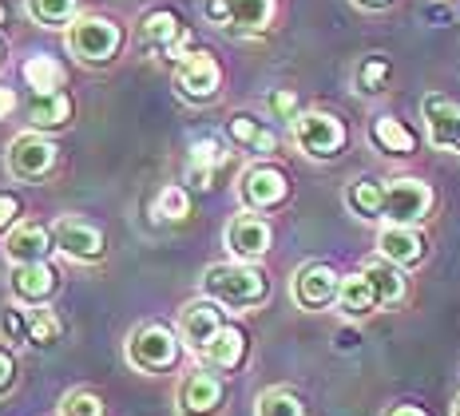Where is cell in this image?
Returning <instances> with one entry per match:
<instances>
[{
    "mask_svg": "<svg viewBox=\"0 0 460 416\" xmlns=\"http://www.w3.org/2000/svg\"><path fill=\"white\" fill-rule=\"evenodd\" d=\"M203 289L218 305H238V309L258 305L266 297V274L254 266H243V262H223V266L207 270Z\"/></svg>",
    "mask_w": 460,
    "mask_h": 416,
    "instance_id": "cell-1",
    "label": "cell"
},
{
    "mask_svg": "<svg viewBox=\"0 0 460 416\" xmlns=\"http://www.w3.org/2000/svg\"><path fill=\"white\" fill-rule=\"evenodd\" d=\"M294 143L310 159H333L345 147V128L338 115H330V111H305L294 119Z\"/></svg>",
    "mask_w": 460,
    "mask_h": 416,
    "instance_id": "cell-2",
    "label": "cell"
},
{
    "mask_svg": "<svg viewBox=\"0 0 460 416\" xmlns=\"http://www.w3.org/2000/svg\"><path fill=\"white\" fill-rule=\"evenodd\" d=\"M429 207H433L429 182H420V179L385 182V207H381V215L389 218V226H413V222H420L429 215Z\"/></svg>",
    "mask_w": 460,
    "mask_h": 416,
    "instance_id": "cell-3",
    "label": "cell"
},
{
    "mask_svg": "<svg viewBox=\"0 0 460 416\" xmlns=\"http://www.w3.org/2000/svg\"><path fill=\"white\" fill-rule=\"evenodd\" d=\"M68 44L80 60L103 64V60H111L115 48H119V28H115L108 16H80V21H72V28H68Z\"/></svg>",
    "mask_w": 460,
    "mask_h": 416,
    "instance_id": "cell-4",
    "label": "cell"
},
{
    "mask_svg": "<svg viewBox=\"0 0 460 416\" xmlns=\"http://www.w3.org/2000/svg\"><path fill=\"white\" fill-rule=\"evenodd\" d=\"M128 357H131V365H139V369L159 373V369H167V365H175L179 341H175V333H171V329L143 325L139 333L128 341Z\"/></svg>",
    "mask_w": 460,
    "mask_h": 416,
    "instance_id": "cell-5",
    "label": "cell"
},
{
    "mask_svg": "<svg viewBox=\"0 0 460 416\" xmlns=\"http://www.w3.org/2000/svg\"><path fill=\"white\" fill-rule=\"evenodd\" d=\"M0 329L28 345H56V337H60V317H56L52 309H8V314L0 317Z\"/></svg>",
    "mask_w": 460,
    "mask_h": 416,
    "instance_id": "cell-6",
    "label": "cell"
},
{
    "mask_svg": "<svg viewBox=\"0 0 460 416\" xmlns=\"http://www.w3.org/2000/svg\"><path fill=\"white\" fill-rule=\"evenodd\" d=\"M179 92L187 100H210L223 84V72H218V60L210 52H190L183 64H179V75H175Z\"/></svg>",
    "mask_w": 460,
    "mask_h": 416,
    "instance_id": "cell-7",
    "label": "cell"
},
{
    "mask_svg": "<svg viewBox=\"0 0 460 416\" xmlns=\"http://www.w3.org/2000/svg\"><path fill=\"white\" fill-rule=\"evenodd\" d=\"M420 111H425L429 143L440 151H460V103L445 100V95H429Z\"/></svg>",
    "mask_w": 460,
    "mask_h": 416,
    "instance_id": "cell-8",
    "label": "cell"
},
{
    "mask_svg": "<svg viewBox=\"0 0 460 416\" xmlns=\"http://www.w3.org/2000/svg\"><path fill=\"white\" fill-rule=\"evenodd\" d=\"M52 163H56V147L36 131L21 135V139L13 143V151H8V167H13L16 179H40Z\"/></svg>",
    "mask_w": 460,
    "mask_h": 416,
    "instance_id": "cell-9",
    "label": "cell"
},
{
    "mask_svg": "<svg viewBox=\"0 0 460 416\" xmlns=\"http://www.w3.org/2000/svg\"><path fill=\"white\" fill-rule=\"evenodd\" d=\"M338 294H341V278L322 262H310L305 270H298V278H294V297H298V305H305V309L330 305Z\"/></svg>",
    "mask_w": 460,
    "mask_h": 416,
    "instance_id": "cell-10",
    "label": "cell"
},
{
    "mask_svg": "<svg viewBox=\"0 0 460 416\" xmlns=\"http://www.w3.org/2000/svg\"><path fill=\"white\" fill-rule=\"evenodd\" d=\"M238 195H243L246 207L254 210H266V207H278V202L286 199V175L278 167H266V163H258L243 175L238 182Z\"/></svg>",
    "mask_w": 460,
    "mask_h": 416,
    "instance_id": "cell-11",
    "label": "cell"
},
{
    "mask_svg": "<svg viewBox=\"0 0 460 416\" xmlns=\"http://www.w3.org/2000/svg\"><path fill=\"white\" fill-rule=\"evenodd\" d=\"M223 404V381L215 373H190L179 385V412L183 416H210Z\"/></svg>",
    "mask_w": 460,
    "mask_h": 416,
    "instance_id": "cell-12",
    "label": "cell"
},
{
    "mask_svg": "<svg viewBox=\"0 0 460 416\" xmlns=\"http://www.w3.org/2000/svg\"><path fill=\"white\" fill-rule=\"evenodd\" d=\"M179 329H183V341L190 345V350L203 353L207 345L218 337V329H223V314H218L215 302H190V305H183Z\"/></svg>",
    "mask_w": 460,
    "mask_h": 416,
    "instance_id": "cell-13",
    "label": "cell"
},
{
    "mask_svg": "<svg viewBox=\"0 0 460 416\" xmlns=\"http://www.w3.org/2000/svg\"><path fill=\"white\" fill-rule=\"evenodd\" d=\"M56 246L64 250V254L80 258V262H95V258H103V235L95 226L80 218H64L56 222Z\"/></svg>",
    "mask_w": 460,
    "mask_h": 416,
    "instance_id": "cell-14",
    "label": "cell"
},
{
    "mask_svg": "<svg viewBox=\"0 0 460 416\" xmlns=\"http://www.w3.org/2000/svg\"><path fill=\"white\" fill-rule=\"evenodd\" d=\"M226 246L234 250L238 258H262L266 250H270V226L258 215H238L226 226Z\"/></svg>",
    "mask_w": 460,
    "mask_h": 416,
    "instance_id": "cell-15",
    "label": "cell"
},
{
    "mask_svg": "<svg viewBox=\"0 0 460 416\" xmlns=\"http://www.w3.org/2000/svg\"><path fill=\"white\" fill-rule=\"evenodd\" d=\"M139 32H143V40H147V44H155L159 52H171V56H183L190 48V40L183 36V28H179V16L175 13H163V8H159V13L143 16Z\"/></svg>",
    "mask_w": 460,
    "mask_h": 416,
    "instance_id": "cell-16",
    "label": "cell"
},
{
    "mask_svg": "<svg viewBox=\"0 0 460 416\" xmlns=\"http://www.w3.org/2000/svg\"><path fill=\"white\" fill-rule=\"evenodd\" d=\"M377 246H381V258L393 266H413V262H420V254H425V242L409 226H385Z\"/></svg>",
    "mask_w": 460,
    "mask_h": 416,
    "instance_id": "cell-17",
    "label": "cell"
},
{
    "mask_svg": "<svg viewBox=\"0 0 460 416\" xmlns=\"http://www.w3.org/2000/svg\"><path fill=\"white\" fill-rule=\"evenodd\" d=\"M48 250H52V242H48V230L36 226V222H24V226H16L13 235H8V242H4V254L13 258L16 266L44 262Z\"/></svg>",
    "mask_w": 460,
    "mask_h": 416,
    "instance_id": "cell-18",
    "label": "cell"
},
{
    "mask_svg": "<svg viewBox=\"0 0 460 416\" xmlns=\"http://www.w3.org/2000/svg\"><path fill=\"white\" fill-rule=\"evenodd\" d=\"M56 289V270L48 262H28V266H16L13 270V294L21 297V302H44V297H52Z\"/></svg>",
    "mask_w": 460,
    "mask_h": 416,
    "instance_id": "cell-19",
    "label": "cell"
},
{
    "mask_svg": "<svg viewBox=\"0 0 460 416\" xmlns=\"http://www.w3.org/2000/svg\"><path fill=\"white\" fill-rule=\"evenodd\" d=\"M243 353H246V333L234 325H223L215 341L203 350V357L210 365H218V369H234V365L243 361Z\"/></svg>",
    "mask_w": 460,
    "mask_h": 416,
    "instance_id": "cell-20",
    "label": "cell"
},
{
    "mask_svg": "<svg viewBox=\"0 0 460 416\" xmlns=\"http://www.w3.org/2000/svg\"><path fill=\"white\" fill-rule=\"evenodd\" d=\"M361 274L369 278V286H373V294H377L381 305H393L405 297V278H401V270L393 262H385V258H381V262H369Z\"/></svg>",
    "mask_w": 460,
    "mask_h": 416,
    "instance_id": "cell-21",
    "label": "cell"
},
{
    "mask_svg": "<svg viewBox=\"0 0 460 416\" xmlns=\"http://www.w3.org/2000/svg\"><path fill=\"white\" fill-rule=\"evenodd\" d=\"M274 16V0H230V28L234 32H262Z\"/></svg>",
    "mask_w": 460,
    "mask_h": 416,
    "instance_id": "cell-22",
    "label": "cell"
},
{
    "mask_svg": "<svg viewBox=\"0 0 460 416\" xmlns=\"http://www.w3.org/2000/svg\"><path fill=\"white\" fill-rule=\"evenodd\" d=\"M226 159V151H223V143L218 139H199L195 147H190V182L195 187H210V179H215V167Z\"/></svg>",
    "mask_w": 460,
    "mask_h": 416,
    "instance_id": "cell-23",
    "label": "cell"
},
{
    "mask_svg": "<svg viewBox=\"0 0 460 416\" xmlns=\"http://www.w3.org/2000/svg\"><path fill=\"white\" fill-rule=\"evenodd\" d=\"M24 80L32 84V95H48V92H60L64 84V64L56 60V56H32V60L24 64Z\"/></svg>",
    "mask_w": 460,
    "mask_h": 416,
    "instance_id": "cell-24",
    "label": "cell"
},
{
    "mask_svg": "<svg viewBox=\"0 0 460 416\" xmlns=\"http://www.w3.org/2000/svg\"><path fill=\"white\" fill-rule=\"evenodd\" d=\"M32 128H64L72 119V103L64 92H48V95H32Z\"/></svg>",
    "mask_w": 460,
    "mask_h": 416,
    "instance_id": "cell-25",
    "label": "cell"
},
{
    "mask_svg": "<svg viewBox=\"0 0 460 416\" xmlns=\"http://www.w3.org/2000/svg\"><path fill=\"white\" fill-rule=\"evenodd\" d=\"M338 302H341L345 314H358V317H361V314H373V309L381 305L366 274H349V278H341V294H338Z\"/></svg>",
    "mask_w": 460,
    "mask_h": 416,
    "instance_id": "cell-26",
    "label": "cell"
},
{
    "mask_svg": "<svg viewBox=\"0 0 460 416\" xmlns=\"http://www.w3.org/2000/svg\"><path fill=\"white\" fill-rule=\"evenodd\" d=\"M373 143L389 155H409L413 151V131L401 119H393V115H377L373 119Z\"/></svg>",
    "mask_w": 460,
    "mask_h": 416,
    "instance_id": "cell-27",
    "label": "cell"
},
{
    "mask_svg": "<svg viewBox=\"0 0 460 416\" xmlns=\"http://www.w3.org/2000/svg\"><path fill=\"white\" fill-rule=\"evenodd\" d=\"M230 139L243 143V147H251V151H258V155H266V151L278 147L274 131L262 128L254 115H234V119H230Z\"/></svg>",
    "mask_w": 460,
    "mask_h": 416,
    "instance_id": "cell-28",
    "label": "cell"
},
{
    "mask_svg": "<svg viewBox=\"0 0 460 416\" xmlns=\"http://www.w3.org/2000/svg\"><path fill=\"white\" fill-rule=\"evenodd\" d=\"M345 199H349V207L358 210L361 218H377L381 207H385V182L361 179V182H353V187L345 190Z\"/></svg>",
    "mask_w": 460,
    "mask_h": 416,
    "instance_id": "cell-29",
    "label": "cell"
},
{
    "mask_svg": "<svg viewBox=\"0 0 460 416\" xmlns=\"http://www.w3.org/2000/svg\"><path fill=\"white\" fill-rule=\"evenodd\" d=\"M258 416H302V401L286 389H270L258 396Z\"/></svg>",
    "mask_w": 460,
    "mask_h": 416,
    "instance_id": "cell-30",
    "label": "cell"
},
{
    "mask_svg": "<svg viewBox=\"0 0 460 416\" xmlns=\"http://www.w3.org/2000/svg\"><path fill=\"white\" fill-rule=\"evenodd\" d=\"M28 13L36 16L40 24H68L75 13V0H28Z\"/></svg>",
    "mask_w": 460,
    "mask_h": 416,
    "instance_id": "cell-31",
    "label": "cell"
},
{
    "mask_svg": "<svg viewBox=\"0 0 460 416\" xmlns=\"http://www.w3.org/2000/svg\"><path fill=\"white\" fill-rule=\"evenodd\" d=\"M60 416H103V404H100V396H92V393H68L64 396V404H60Z\"/></svg>",
    "mask_w": 460,
    "mask_h": 416,
    "instance_id": "cell-32",
    "label": "cell"
},
{
    "mask_svg": "<svg viewBox=\"0 0 460 416\" xmlns=\"http://www.w3.org/2000/svg\"><path fill=\"white\" fill-rule=\"evenodd\" d=\"M155 210H159V218H187V210H190L187 190H183V187H167V190L159 195Z\"/></svg>",
    "mask_w": 460,
    "mask_h": 416,
    "instance_id": "cell-33",
    "label": "cell"
},
{
    "mask_svg": "<svg viewBox=\"0 0 460 416\" xmlns=\"http://www.w3.org/2000/svg\"><path fill=\"white\" fill-rule=\"evenodd\" d=\"M385 80H389V64L385 60H366V64H361V72H358L361 92L377 95L381 88H385Z\"/></svg>",
    "mask_w": 460,
    "mask_h": 416,
    "instance_id": "cell-34",
    "label": "cell"
},
{
    "mask_svg": "<svg viewBox=\"0 0 460 416\" xmlns=\"http://www.w3.org/2000/svg\"><path fill=\"white\" fill-rule=\"evenodd\" d=\"M13 381H16V361H13V353L0 350V393L13 389Z\"/></svg>",
    "mask_w": 460,
    "mask_h": 416,
    "instance_id": "cell-35",
    "label": "cell"
},
{
    "mask_svg": "<svg viewBox=\"0 0 460 416\" xmlns=\"http://www.w3.org/2000/svg\"><path fill=\"white\" fill-rule=\"evenodd\" d=\"M270 108H274L278 115H294L298 100H294V92H274V95H270Z\"/></svg>",
    "mask_w": 460,
    "mask_h": 416,
    "instance_id": "cell-36",
    "label": "cell"
},
{
    "mask_svg": "<svg viewBox=\"0 0 460 416\" xmlns=\"http://www.w3.org/2000/svg\"><path fill=\"white\" fill-rule=\"evenodd\" d=\"M207 16L215 24H226L230 21V0H207Z\"/></svg>",
    "mask_w": 460,
    "mask_h": 416,
    "instance_id": "cell-37",
    "label": "cell"
},
{
    "mask_svg": "<svg viewBox=\"0 0 460 416\" xmlns=\"http://www.w3.org/2000/svg\"><path fill=\"white\" fill-rule=\"evenodd\" d=\"M16 111V92L13 88H0V119L4 115H13Z\"/></svg>",
    "mask_w": 460,
    "mask_h": 416,
    "instance_id": "cell-38",
    "label": "cell"
},
{
    "mask_svg": "<svg viewBox=\"0 0 460 416\" xmlns=\"http://www.w3.org/2000/svg\"><path fill=\"white\" fill-rule=\"evenodd\" d=\"M16 215V199H8V195H0V226H4L8 218Z\"/></svg>",
    "mask_w": 460,
    "mask_h": 416,
    "instance_id": "cell-39",
    "label": "cell"
},
{
    "mask_svg": "<svg viewBox=\"0 0 460 416\" xmlns=\"http://www.w3.org/2000/svg\"><path fill=\"white\" fill-rule=\"evenodd\" d=\"M389 416H425L420 409H413V404H401V409H393Z\"/></svg>",
    "mask_w": 460,
    "mask_h": 416,
    "instance_id": "cell-40",
    "label": "cell"
},
{
    "mask_svg": "<svg viewBox=\"0 0 460 416\" xmlns=\"http://www.w3.org/2000/svg\"><path fill=\"white\" fill-rule=\"evenodd\" d=\"M358 4H366V8H381V4H389V0H358Z\"/></svg>",
    "mask_w": 460,
    "mask_h": 416,
    "instance_id": "cell-41",
    "label": "cell"
},
{
    "mask_svg": "<svg viewBox=\"0 0 460 416\" xmlns=\"http://www.w3.org/2000/svg\"><path fill=\"white\" fill-rule=\"evenodd\" d=\"M453 416H460V396H456V409H453Z\"/></svg>",
    "mask_w": 460,
    "mask_h": 416,
    "instance_id": "cell-42",
    "label": "cell"
},
{
    "mask_svg": "<svg viewBox=\"0 0 460 416\" xmlns=\"http://www.w3.org/2000/svg\"><path fill=\"white\" fill-rule=\"evenodd\" d=\"M0 56H4V48H0Z\"/></svg>",
    "mask_w": 460,
    "mask_h": 416,
    "instance_id": "cell-43",
    "label": "cell"
}]
</instances>
